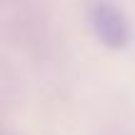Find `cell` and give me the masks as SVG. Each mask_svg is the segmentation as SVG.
<instances>
[{
    "instance_id": "6da1fadb",
    "label": "cell",
    "mask_w": 135,
    "mask_h": 135,
    "mask_svg": "<svg viewBox=\"0 0 135 135\" xmlns=\"http://www.w3.org/2000/svg\"><path fill=\"white\" fill-rule=\"evenodd\" d=\"M90 30L105 48L110 50H125L133 43V25L128 15L110 0H98L88 10Z\"/></svg>"
}]
</instances>
